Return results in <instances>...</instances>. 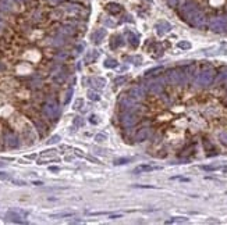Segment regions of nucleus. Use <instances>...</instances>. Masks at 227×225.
<instances>
[{
	"instance_id": "nucleus-34",
	"label": "nucleus",
	"mask_w": 227,
	"mask_h": 225,
	"mask_svg": "<svg viewBox=\"0 0 227 225\" xmlns=\"http://www.w3.org/2000/svg\"><path fill=\"white\" fill-rule=\"evenodd\" d=\"M3 31H4V22H3L2 18H0V34H2Z\"/></svg>"
},
{
	"instance_id": "nucleus-23",
	"label": "nucleus",
	"mask_w": 227,
	"mask_h": 225,
	"mask_svg": "<svg viewBox=\"0 0 227 225\" xmlns=\"http://www.w3.org/2000/svg\"><path fill=\"white\" fill-rule=\"evenodd\" d=\"M96 57H98V51H95L93 50L92 53H89L88 56H86V60H85V64H91L92 63V60H95Z\"/></svg>"
},
{
	"instance_id": "nucleus-26",
	"label": "nucleus",
	"mask_w": 227,
	"mask_h": 225,
	"mask_svg": "<svg viewBox=\"0 0 227 225\" xmlns=\"http://www.w3.org/2000/svg\"><path fill=\"white\" fill-rule=\"evenodd\" d=\"M84 125V120L81 117H75L74 118V128H80Z\"/></svg>"
},
{
	"instance_id": "nucleus-35",
	"label": "nucleus",
	"mask_w": 227,
	"mask_h": 225,
	"mask_svg": "<svg viewBox=\"0 0 227 225\" xmlns=\"http://www.w3.org/2000/svg\"><path fill=\"white\" fill-rule=\"evenodd\" d=\"M91 123H92V124L98 123V120H96V115H92V117H91Z\"/></svg>"
},
{
	"instance_id": "nucleus-37",
	"label": "nucleus",
	"mask_w": 227,
	"mask_h": 225,
	"mask_svg": "<svg viewBox=\"0 0 227 225\" xmlns=\"http://www.w3.org/2000/svg\"><path fill=\"white\" fill-rule=\"evenodd\" d=\"M222 89L226 92V95H227V82H224V83H223V85H222Z\"/></svg>"
},
{
	"instance_id": "nucleus-1",
	"label": "nucleus",
	"mask_w": 227,
	"mask_h": 225,
	"mask_svg": "<svg viewBox=\"0 0 227 225\" xmlns=\"http://www.w3.org/2000/svg\"><path fill=\"white\" fill-rule=\"evenodd\" d=\"M127 93L130 96H132V97H134L137 102H144L145 99L149 96V93L147 91V88H145V85L142 83V81L139 83H134V85L130 86V89L127 91Z\"/></svg>"
},
{
	"instance_id": "nucleus-15",
	"label": "nucleus",
	"mask_w": 227,
	"mask_h": 225,
	"mask_svg": "<svg viewBox=\"0 0 227 225\" xmlns=\"http://www.w3.org/2000/svg\"><path fill=\"white\" fill-rule=\"evenodd\" d=\"M34 124H35V127H36V129L39 131L41 136H43L45 132L47 131V128H46V125L43 124V121H41V120H36V118H34Z\"/></svg>"
},
{
	"instance_id": "nucleus-3",
	"label": "nucleus",
	"mask_w": 227,
	"mask_h": 225,
	"mask_svg": "<svg viewBox=\"0 0 227 225\" xmlns=\"http://www.w3.org/2000/svg\"><path fill=\"white\" fill-rule=\"evenodd\" d=\"M153 135V131L149 127H141L139 129H137V132L134 133V140L137 143L139 142H145L148 138H151Z\"/></svg>"
},
{
	"instance_id": "nucleus-36",
	"label": "nucleus",
	"mask_w": 227,
	"mask_h": 225,
	"mask_svg": "<svg viewBox=\"0 0 227 225\" xmlns=\"http://www.w3.org/2000/svg\"><path fill=\"white\" fill-rule=\"evenodd\" d=\"M0 178L2 179H8V175H6L4 172H0Z\"/></svg>"
},
{
	"instance_id": "nucleus-33",
	"label": "nucleus",
	"mask_w": 227,
	"mask_h": 225,
	"mask_svg": "<svg viewBox=\"0 0 227 225\" xmlns=\"http://www.w3.org/2000/svg\"><path fill=\"white\" fill-rule=\"evenodd\" d=\"M132 60H134V61H135V64H141V63H142V59H141V57H139V56L134 57V59H132Z\"/></svg>"
},
{
	"instance_id": "nucleus-19",
	"label": "nucleus",
	"mask_w": 227,
	"mask_h": 225,
	"mask_svg": "<svg viewBox=\"0 0 227 225\" xmlns=\"http://www.w3.org/2000/svg\"><path fill=\"white\" fill-rule=\"evenodd\" d=\"M188 222V218H184V217H174L171 220H167L166 224H185Z\"/></svg>"
},
{
	"instance_id": "nucleus-29",
	"label": "nucleus",
	"mask_w": 227,
	"mask_h": 225,
	"mask_svg": "<svg viewBox=\"0 0 227 225\" xmlns=\"http://www.w3.org/2000/svg\"><path fill=\"white\" fill-rule=\"evenodd\" d=\"M82 104H84V100H82V99H77L75 103H74V108H75V110H80L81 106H82Z\"/></svg>"
},
{
	"instance_id": "nucleus-5",
	"label": "nucleus",
	"mask_w": 227,
	"mask_h": 225,
	"mask_svg": "<svg viewBox=\"0 0 227 225\" xmlns=\"http://www.w3.org/2000/svg\"><path fill=\"white\" fill-rule=\"evenodd\" d=\"M202 144H203V149H205L208 157H213V156H217V154H219V150H217L216 146L212 143V140H209L208 138H203Z\"/></svg>"
},
{
	"instance_id": "nucleus-16",
	"label": "nucleus",
	"mask_w": 227,
	"mask_h": 225,
	"mask_svg": "<svg viewBox=\"0 0 227 225\" xmlns=\"http://www.w3.org/2000/svg\"><path fill=\"white\" fill-rule=\"evenodd\" d=\"M105 36H106V31L105 29H98L95 34H93V40H95L96 43H100Z\"/></svg>"
},
{
	"instance_id": "nucleus-12",
	"label": "nucleus",
	"mask_w": 227,
	"mask_h": 225,
	"mask_svg": "<svg viewBox=\"0 0 227 225\" xmlns=\"http://www.w3.org/2000/svg\"><path fill=\"white\" fill-rule=\"evenodd\" d=\"M163 72H164L163 67H155V68H152V70H148V71L145 72V76H148V78H153V76L163 75Z\"/></svg>"
},
{
	"instance_id": "nucleus-6",
	"label": "nucleus",
	"mask_w": 227,
	"mask_h": 225,
	"mask_svg": "<svg viewBox=\"0 0 227 225\" xmlns=\"http://www.w3.org/2000/svg\"><path fill=\"white\" fill-rule=\"evenodd\" d=\"M162 170V167L159 165H151V164H141V165L135 167L134 168V174H144V172H151V171H158Z\"/></svg>"
},
{
	"instance_id": "nucleus-8",
	"label": "nucleus",
	"mask_w": 227,
	"mask_h": 225,
	"mask_svg": "<svg viewBox=\"0 0 227 225\" xmlns=\"http://www.w3.org/2000/svg\"><path fill=\"white\" fill-rule=\"evenodd\" d=\"M158 99H159V102L162 103V104L164 106V107H171V106L174 104V99H173V96L171 95H169V93L164 91L163 93H160V95L158 96Z\"/></svg>"
},
{
	"instance_id": "nucleus-28",
	"label": "nucleus",
	"mask_w": 227,
	"mask_h": 225,
	"mask_svg": "<svg viewBox=\"0 0 227 225\" xmlns=\"http://www.w3.org/2000/svg\"><path fill=\"white\" fill-rule=\"evenodd\" d=\"M125 163H130V159H127V157H121V159H116L114 160L116 165H119V164H125Z\"/></svg>"
},
{
	"instance_id": "nucleus-18",
	"label": "nucleus",
	"mask_w": 227,
	"mask_h": 225,
	"mask_svg": "<svg viewBox=\"0 0 227 225\" xmlns=\"http://www.w3.org/2000/svg\"><path fill=\"white\" fill-rule=\"evenodd\" d=\"M217 139L220 140V143H222L223 146H226V147H227V129L220 131V132L217 133Z\"/></svg>"
},
{
	"instance_id": "nucleus-41",
	"label": "nucleus",
	"mask_w": 227,
	"mask_h": 225,
	"mask_svg": "<svg viewBox=\"0 0 227 225\" xmlns=\"http://www.w3.org/2000/svg\"><path fill=\"white\" fill-rule=\"evenodd\" d=\"M121 217V214H119V215H110V218H112V220H116V218H120Z\"/></svg>"
},
{
	"instance_id": "nucleus-11",
	"label": "nucleus",
	"mask_w": 227,
	"mask_h": 225,
	"mask_svg": "<svg viewBox=\"0 0 227 225\" xmlns=\"http://www.w3.org/2000/svg\"><path fill=\"white\" fill-rule=\"evenodd\" d=\"M149 51H151L152 56L158 59V57H160L162 54H163L164 50H163V47H162L159 43H155V42H153V43H152V46H151V49H149Z\"/></svg>"
},
{
	"instance_id": "nucleus-4",
	"label": "nucleus",
	"mask_w": 227,
	"mask_h": 225,
	"mask_svg": "<svg viewBox=\"0 0 227 225\" xmlns=\"http://www.w3.org/2000/svg\"><path fill=\"white\" fill-rule=\"evenodd\" d=\"M4 140H6V144H7V147H10V149H15V147L20 146V138H18L14 132H11V131L6 132Z\"/></svg>"
},
{
	"instance_id": "nucleus-40",
	"label": "nucleus",
	"mask_w": 227,
	"mask_h": 225,
	"mask_svg": "<svg viewBox=\"0 0 227 225\" xmlns=\"http://www.w3.org/2000/svg\"><path fill=\"white\" fill-rule=\"evenodd\" d=\"M50 171H53V172H57V171H59V168H57V167H50Z\"/></svg>"
},
{
	"instance_id": "nucleus-10",
	"label": "nucleus",
	"mask_w": 227,
	"mask_h": 225,
	"mask_svg": "<svg viewBox=\"0 0 227 225\" xmlns=\"http://www.w3.org/2000/svg\"><path fill=\"white\" fill-rule=\"evenodd\" d=\"M106 10H108V13L112 15H119L120 13L123 11V7L119 4V3H109V4L106 6Z\"/></svg>"
},
{
	"instance_id": "nucleus-31",
	"label": "nucleus",
	"mask_w": 227,
	"mask_h": 225,
	"mask_svg": "<svg viewBox=\"0 0 227 225\" xmlns=\"http://www.w3.org/2000/svg\"><path fill=\"white\" fill-rule=\"evenodd\" d=\"M95 140H98V142H103V140H106V135L98 133V135L95 136Z\"/></svg>"
},
{
	"instance_id": "nucleus-24",
	"label": "nucleus",
	"mask_w": 227,
	"mask_h": 225,
	"mask_svg": "<svg viewBox=\"0 0 227 225\" xmlns=\"http://www.w3.org/2000/svg\"><path fill=\"white\" fill-rule=\"evenodd\" d=\"M88 96H89V99H91V100H96V102H98L99 99H100L99 93H96L95 91H89V92H88Z\"/></svg>"
},
{
	"instance_id": "nucleus-2",
	"label": "nucleus",
	"mask_w": 227,
	"mask_h": 225,
	"mask_svg": "<svg viewBox=\"0 0 227 225\" xmlns=\"http://www.w3.org/2000/svg\"><path fill=\"white\" fill-rule=\"evenodd\" d=\"M42 112L49 120H57V117H59V107H57V104L54 102L47 100L42 106Z\"/></svg>"
},
{
	"instance_id": "nucleus-17",
	"label": "nucleus",
	"mask_w": 227,
	"mask_h": 225,
	"mask_svg": "<svg viewBox=\"0 0 227 225\" xmlns=\"http://www.w3.org/2000/svg\"><path fill=\"white\" fill-rule=\"evenodd\" d=\"M73 215H74L73 211H61V213L50 214V218H67V217H73Z\"/></svg>"
},
{
	"instance_id": "nucleus-39",
	"label": "nucleus",
	"mask_w": 227,
	"mask_h": 225,
	"mask_svg": "<svg viewBox=\"0 0 227 225\" xmlns=\"http://www.w3.org/2000/svg\"><path fill=\"white\" fill-rule=\"evenodd\" d=\"M173 179H180V181H188L187 178H181V176H174Z\"/></svg>"
},
{
	"instance_id": "nucleus-38",
	"label": "nucleus",
	"mask_w": 227,
	"mask_h": 225,
	"mask_svg": "<svg viewBox=\"0 0 227 225\" xmlns=\"http://www.w3.org/2000/svg\"><path fill=\"white\" fill-rule=\"evenodd\" d=\"M4 70H6V65H4L3 63H0V72H3Z\"/></svg>"
},
{
	"instance_id": "nucleus-20",
	"label": "nucleus",
	"mask_w": 227,
	"mask_h": 225,
	"mask_svg": "<svg viewBox=\"0 0 227 225\" xmlns=\"http://www.w3.org/2000/svg\"><path fill=\"white\" fill-rule=\"evenodd\" d=\"M89 82L92 83L93 86H98V88H103V86L106 85V81L103 78H92V79H89Z\"/></svg>"
},
{
	"instance_id": "nucleus-30",
	"label": "nucleus",
	"mask_w": 227,
	"mask_h": 225,
	"mask_svg": "<svg viewBox=\"0 0 227 225\" xmlns=\"http://www.w3.org/2000/svg\"><path fill=\"white\" fill-rule=\"evenodd\" d=\"M71 96H73V88H70V89H69V92H67V95H66V99H64V104H67V103L70 102Z\"/></svg>"
},
{
	"instance_id": "nucleus-27",
	"label": "nucleus",
	"mask_w": 227,
	"mask_h": 225,
	"mask_svg": "<svg viewBox=\"0 0 227 225\" xmlns=\"http://www.w3.org/2000/svg\"><path fill=\"white\" fill-rule=\"evenodd\" d=\"M201 168L205 170V171H216V170H219L220 167L219 165H202Z\"/></svg>"
},
{
	"instance_id": "nucleus-7",
	"label": "nucleus",
	"mask_w": 227,
	"mask_h": 225,
	"mask_svg": "<svg viewBox=\"0 0 227 225\" xmlns=\"http://www.w3.org/2000/svg\"><path fill=\"white\" fill-rule=\"evenodd\" d=\"M195 150H197L195 149V142H192V143L187 144V146L178 153V157H180V159H190V156H192V154L195 153Z\"/></svg>"
},
{
	"instance_id": "nucleus-13",
	"label": "nucleus",
	"mask_w": 227,
	"mask_h": 225,
	"mask_svg": "<svg viewBox=\"0 0 227 225\" xmlns=\"http://www.w3.org/2000/svg\"><path fill=\"white\" fill-rule=\"evenodd\" d=\"M125 35H127V38H128V43L131 44V47H138V44H139V39H138V36L134 34V32H131V31H127L125 32Z\"/></svg>"
},
{
	"instance_id": "nucleus-9",
	"label": "nucleus",
	"mask_w": 227,
	"mask_h": 225,
	"mask_svg": "<svg viewBox=\"0 0 227 225\" xmlns=\"http://www.w3.org/2000/svg\"><path fill=\"white\" fill-rule=\"evenodd\" d=\"M170 29H171V25L169 24V22H166V21H160V22H158L156 24V32H158L159 36L166 35Z\"/></svg>"
},
{
	"instance_id": "nucleus-32",
	"label": "nucleus",
	"mask_w": 227,
	"mask_h": 225,
	"mask_svg": "<svg viewBox=\"0 0 227 225\" xmlns=\"http://www.w3.org/2000/svg\"><path fill=\"white\" fill-rule=\"evenodd\" d=\"M59 140H60V136H57V135H54V136H52L50 139L47 140V142H49V143L52 144V143H57V142H59Z\"/></svg>"
},
{
	"instance_id": "nucleus-42",
	"label": "nucleus",
	"mask_w": 227,
	"mask_h": 225,
	"mask_svg": "<svg viewBox=\"0 0 227 225\" xmlns=\"http://www.w3.org/2000/svg\"><path fill=\"white\" fill-rule=\"evenodd\" d=\"M223 171H224V172H227V167H223Z\"/></svg>"
},
{
	"instance_id": "nucleus-25",
	"label": "nucleus",
	"mask_w": 227,
	"mask_h": 225,
	"mask_svg": "<svg viewBox=\"0 0 227 225\" xmlns=\"http://www.w3.org/2000/svg\"><path fill=\"white\" fill-rule=\"evenodd\" d=\"M178 47L180 49H183V50H188V49H191V43L190 42H178Z\"/></svg>"
},
{
	"instance_id": "nucleus-22",
	"label": "nucleus",
	"mask_w": 227,
	"mask_h": 225,
	"mask_svg": "<svg viewBox=\"0 0 227 225\" xmlns=\"http://www.w3.org/2000/svg\"><path fill=\"white\" fill-rule=\"evenodd\" d=\"M127 81H128V76H127V75H121V76H119V78L114 79V85L121 86V85H124V83L127 82Z\"/></svg>"
},
{
	"instance_id": "nucleus-14",
	"label": "nucleus",
	"mask_w": 227,
	"mask_h": 225,
	"mask_svg": "<svg viewBox=\"0 0 227 225\" xmlns=\"http://www.w3.org/2000/svg\"><path fill=\"white\" fill-rule=\"evenodd\" d=\"M123 36L121 35H114V36L112 38V40H110V47L112 49H119V47L123 46Z\"/></svg>"
},
{
	"instance_id": "nucleus-21",
	"label": "nucleus",
	"mask_w": 227,
	"mask_h": 225,
	"mask_svg": "<svg viewBox=\"0 0 227 225\" xmlns=\"http://www.w3.org/2000/svg\"><path fill=\"white\" fill-rule=\"evenodd\" d=\"M117 64H119L117 60H114V59H106L105 67H106V68H116V67H117Z\"/></svg>"
}]
</instances>
